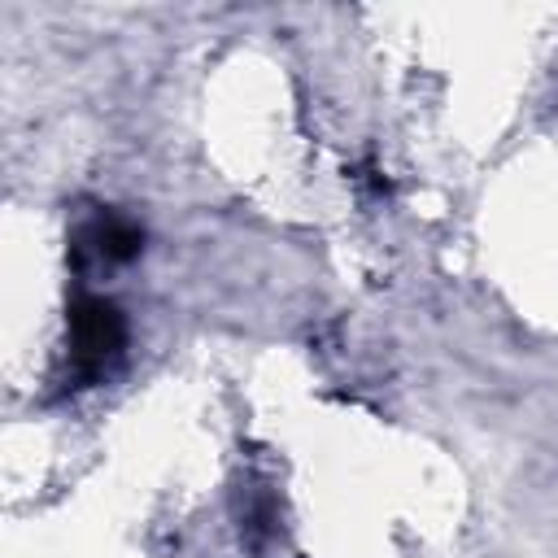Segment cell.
<instances>
[{"mask_svg": "<svg viewBox=\"0 0 558 558\" xmlns=\"http://www.w3.org/2000/svg\"><path fill=\"white\" fill-rule=\"evenodd\" d=\"M70 375L74 384H96L126 344V318L109 296H74L70 305Z\"/></svg>", "mask_w": 558, "mask_h": 558, "instance_id": "obj_1", "label": "cell"}, {"mask_svg": "<svg viewBox=\"0 0 558 558\" xmlns=\"http://www.w3.org/2000/svg\"><path fill=\"white\" fill-rule=\"evenodd\" d=\"M144 248V231L140 222L122 218V214H96L87 227H78L74 235V266L83 262H105V266H118V262H131L140 257Z\"/></svg>", "mask_w": 558, "mask_h": 558, "instance_id": "obj_2", "label": "cell"}]
</instances>
